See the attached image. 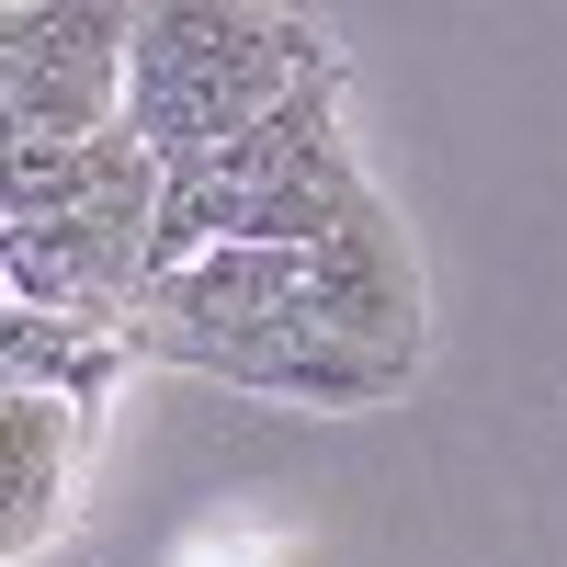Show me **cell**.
Returning <instances> with one entry per match:
<instances>
[{
    "label": "cell",
    "mask_w": 567,
    "mask_h": 567,
    "mask_svg": "<svg viewBox=\"0 0 567 567\" xmlns=\"http://www.w3.org/2000/svg\"><path fill=\"white\" fill-rule=\"evenodd\" d=\"M318 80H341V58H329L318 23H296V12H227V0H171V12H136L125 136L182 182V171L227 159L239 136H261Z\"/></svg>",
    "instance_id": "obj_1"
},
{
    "label": "cell",
    "mask_w": 567,
    "mask_h": 567,
    "mask_svg": "<svg viewBox=\"0 0 567 567\" xmlns=\"http://www.w3.org/2000/svg\"><path fill=\"white\" fill-rule=\"evenodd\" d=\"M159 194L171 171L136 136H80V148H12V296L23 318H125L159 272Z\"/></svg>",
    "instance_id": "obj_2"
},
{
    "label": "cell",
    "mask_w": 567,
    "mask_h": 567,
    "mask_svg": "<svg viewBox=\"0 0 567 567\" xmlns=\"http://www.w3.org/2000/svg\"><path fill=\"white\" fill-rule=\"evenodd\" d=\"M352 216H374V194L341 148V125H329V80H318L261 136H239L227 159L182 171L159 194V272L205 261V250H329Z\"/></svg>",
    "instance_id": "obj_3"
},
{
    "label": "cell",
    "mask_w": 567,
    "mask_h": 567,
    "mask_svg": "<svg viewBox=\"0 0 567 567\" xmlns=\"http://www.w3.org/2000/svg\"><path fill=\"white\" fill-rule=\"evenodd\" d=\"M125 58H136V12H103V0L12 12V23H0L12 148H80V136H114L125 125Z\"/></svg>",
    "instance_id": "obj_4"
},
{
    "label": "cell",
    "mask_w": 567,
    "mask_h": 567,
    "mask_svg": "<svg viewBox=\"0 0 567 567\" xmlns=\"http://www.w3.org/2000/svg\"><path fill=\"white\" fill-rule=\"evenodd\" d=\"M307 318L329 329V341H352V352H374V363L409 374V352H420V272H409V250H398L386 205L352 216L341 239L318 250V296H307Z\"/></svg>",
    "instance_id": "obj_5"
},
{
    "label": "cell",
    "mask_w": 567,
    "mask_h": 567,
    "mask_svg": "<svg viewBox=\"0 0 567 567\" xmlns=\"http://www.w3.org/2000/svg\"><path fill=\"white\" fill-rule=\"evenodd\" d=\"M0 432H12V556L45 545V523L69 511V443H80V398L69 386H12V409H0Z\"/></svg>",
    "instance_id": "obj_6"
}]
</instances>
